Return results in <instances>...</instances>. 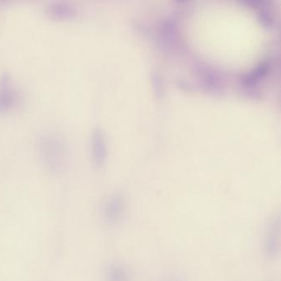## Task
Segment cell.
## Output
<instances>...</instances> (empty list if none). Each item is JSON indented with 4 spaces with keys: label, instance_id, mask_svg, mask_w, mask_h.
Wrapping results in <instances>:
<instances>
[{
    "label": "cell",
    "instance_id": "1",
    "mask_svg": "<svg viewBox=\"0 0 281 281\" xmlns=\"http://www.w3.org/2000/svg\"><path fill=\"white\" fill-rule=\"evenodd\" d=\"M125 212V202L122 197L114 195L106 202L103 216L109 224H115L122 219Z\"/></svg>",
    "mask_w": 281,
    "mask_h": 281
},
{
    "label": "cell",
    "instance_id": "4",
    "mask_svg": "<svg viewBox=\"0 0 281 281\" xmlns=\"http://www.w3.org/2000/svg\"><path fill=\"white\" fill-rule=\"evenodd\" d=\"M93 151L94 162L97 165H102L106 158V146L103 135L98 131L93 135Z\"/></svg>",
    "mask_w": 281,
    "mask_h": 281
},
{
    "label": "cell",
    "instance_id": "5",
    "mask_svg": "<svg viewBox=\"0 0 281 281\" xmlns=\"http://www.w3.org/2000/svg\"><path fill=\"white\" fill-rule=\"evenodd\" d=\"M163 281H185L182 279V277L178 276V275H173V276H169L167 279H164Z\"/></svg>",
    "mask_w": 281,
    "mask_h": 281
},
{
    "label": "cell",
    "instance_id": "3",
    "mask_svg": "<svg viewBox=\"0 0 281 281\" xmlns=\"http://www.w3.org/2000/svg\"><path fill=\"white\" fill-rule=\"evenodd\" d=\"M106 281H131L127 268L118 263L110 264L105 272Z\"/></svg>",
    "mask_w": 281,
    "mask_h": 281
},
{
    "label": "cell",
    "instance_id": "2",
    "mask_svg": "<svg viewBox=\"0 0 281 281\" xmlns=\"http://www.w3.org/2000/svg\"><path fill=\"white\" fill-rule=\"evenodd\" d=\"M280 237V223L279 218H274L267 228L265 238V251L266 254L274 257L279 252Z\"/></svg>",
    "mask_w": 281,
    "mask_h": 281
}]
</instances>
